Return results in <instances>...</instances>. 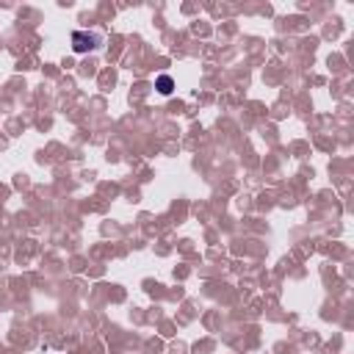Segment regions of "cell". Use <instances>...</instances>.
Listing matches in <instances>:
<instances>
[{"label": "cell", "mask_w": 354, "mask_h": 354, "mask_svg": "<svg viewBox=\"0 0 354 354\" xmlns=\"http://www.w3.org/2000/svg\"><path fill=\"white\" fill-rule=\"evenodd\" d=\"M102 44V36L100 33H86V30H75L72 33V50L80 55V53H88V50H100Z\"/></svg>", "instance_id": "6da1fadb"}, {"label": "cell", "mask_w": 354, "mask_h": 354, "mask_svg": "<svg viewBox=\"0 0 354 354\" xmlns=\"http://www.w3.org/2000/svg\"><path fill=\"white\" fill-rule=\"evenodd\" d=\"M155 88H158L160 94H171V91H174V80H171V75H160V77L155 80Z\"/></svg>", "instance_id": "7a4b0ae2"}]
</instances>
